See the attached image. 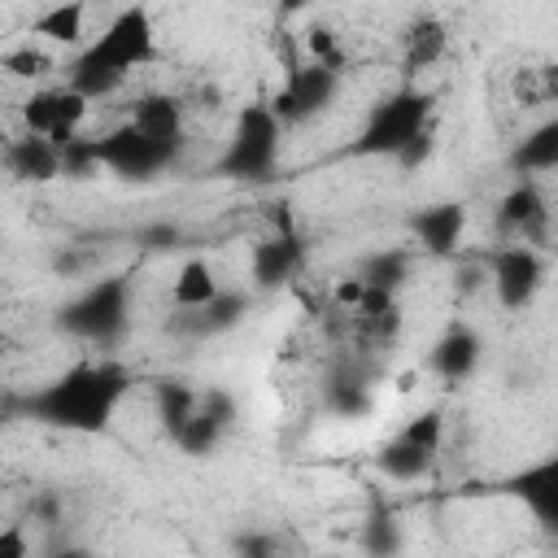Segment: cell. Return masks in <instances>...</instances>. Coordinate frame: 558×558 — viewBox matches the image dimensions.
Here are the masks:
<instances>
[{"instance_id": "cell-19", "label": "cell", "mask_w": 558, "mask_h": 558, "mask_svg": "<svg viewBox=\"0 0 558 558\" xmlns=\"http://www.w3.org/2000/svg\"><path fill=\"white\" fill-rule=\"evenodd\" d=\"M427 462H432V453L427 449H418L414 440H405V436H397L384 453H379V466L392 475V480H414V475H423L427 471Z\"/></svg>"}, {"instance_id": "cell-16", "label": "cell", "mask_w": 558, "mask_h": 558, "mask_svg": "<svg viewBox=\"0 0 558 558\" xmlns=\"http://www.w3.org/2000/svg\"><path fill=\"white\" fill-rule=\"evenodd\" d=\"M296 266H301V244L292 235H275V240L253 248V279L257 283H283L296 275Z\"/></svg>"}, {"instance_id": "cell-8", "label": "cell", "mask_w": 558, "mask_h": 558, "mask_svg": "<svg viewBox=\"0 0 558 558\" xmlns=\"http://www.w3.org/2000/svg\"><path fill=\"white\" fill-rule=\"evenodd\" d=\"M126 122H131L144 140H157V144L179 148V140H183V100L170 96V92H148V96L131 100Z\"/></svg>"}, {"instance_id": "cell-18", "label": "cell", "mask_w": 558, "mask_h": 558, "mask_svg": "<svg viewBox=\"0 0 558 558\" xmlns=\"http://www.w3.org/2000/svg\"><path fill=\"white\" fill-rule=\"evenodd\" d=\"M519 166H523L527 174H545V170L558 166V126H554V122H545L541 131H532V135L523 140Z\"/></svg>"}, {"instance_id": "cell-13", "label": "cell", "mask_w": 558, "mask_h": 558, "mask_svg": "<svg viewBox=\"0 0 558 558\" xmlns=\"http://www.w3.org/2000/svg\"><path fill=\"white\" fill-rule=\"evenodd\" d=\"M445 52H449V31H445L440 17H418L405 31V39H401V65H405V74L432 70Z\"/></svg>"}, {"instance_id": "cell-27", "label": "cell", "mask_w": 558, "mask_h": 558, "mask_svg": "<svg viewBox=\"0 0 558 558\" xmlns=\"http://www.w3.org/2000/svg\"><path fill=\"white\" fill-rule=\"evenodd\" d=\"M0 453H4V423H0Z\"/></svg>"}, {"instance_id": "cell-15", "label": "cell", "mask_w": 558, "mask_h": 558, "mask_svg": "<svg viewBox=\"0 0 558 558\" xmlns=\"http://www.w3.org/2000/svg\"><path fill=\"white\" fill-rule=\"evenodd\" d=\"M118 318H122V283H96V288L74 305V314H70V323H74L78 331H92V336L109 331Z\"/></svg>"}, {"instance_id": "cell-23", "label": "cell", "mask_w": 558, "mask_h": 558, "mask_svg": "<svg viewBox=\"0 0 558 558\" xmlns=\"http://www.w3.org/2000/svg\"><path fill=\"white\" fill-rule=\"evenodd\" d=\"M305 52H310L314 61H323V65H336V57H340L336 31H331V26H310V31H305Z\"/></svg>"}, {"instance_id": "cell-3", "label": "cell", "mask_w": 558, "mask_h": 558, "mask_svg": "<svg viewBox=\"0 0 558 558\" xmlns=\"http://www.w3.org/2000/svg\"><path fill=\"white\" fill-rule=\"evenodd\" d=\"M427 118H432V96L405 87V92L379 100L366 113V126L357 135V148L362 153H401L405 144H414L427 131Z\"/></svg>"}, {"instance_id": "cell-1", "label": "cell", "mask_w": 558, "mask_h": 558, "mask_svg": "<svg viewBox=\"0 0 558 558\" xmlns=\"http://www.w3.org/2000/svg\"><path fill=\"white\" fill-rule=\"evenodd\" d=\"M157 57V26L153 13L144 4H126L109 17V26L78 48V57L70 61V87H78L83 96H109L113 87L126 83V74L135 65H148Z\"/></svg>"}, {"instance_id": "cell-4", "label": "cell", "mask_w": 558, "mask_h": 558, "mask_svg": "<svg viewBox=\"0 0 558 558\" xmlns=\"http://www.w3.org/2000/svg\"><path fill=\"white\" fill-rule=\"evenodd\" d=\"M279 135H283V122L270 113V105H248L227 140V157H222V170L227 174H240V179H262L270 174L275 157H279Z\"/></svg>"}, {"instance_id": "cell-26", "label": "cell", "mask_w": 558, "mask_h": 558, "mask_svg": "<svg viewBox=\"0 0 558 558\" xmlns=\"http://www.w3.org/2000/svg\"><path fill=\"white\" fill-rule=\"evenodd\" d=\"M279 4H283V9H301L305 0H279Z\"/></svg>"}, {"instance_id": "cell-14", "label": "cell", "mask_w": 558, "mask_h": 558, "mask_svg": "<svg viewBox=\"0 0 558 558\" xmlns=\"http://www.w3.org/2000/svg\"><path fill=\"white\" fill-rule=\"evenodd\" d=\"M218 292H222V283H218V275L205 257H187L170 279V301L179 310H205Z\"/></svg>"}, {"instance_id": "cell-9", "label": "cell", "mask_w": 558, "mask_h": 558, "mask_svg": "<svg viewBox=\"0 0 558 558\" xmlns=\"http://www.w3.org/2000/svg\"><path fill=\"white\" fill-rule=\"evenodd\" d=\"M497 218H501V227L519 231L523 244H541L545 240V227H549V205H545L541 187L532 179H523V183H514L501 196V214Z\"/></svg>"}, {"instance_id": "cell-5", "label": "cell", "mask_w": 558, "mask_h": 558, "mask_svg": "<svg viewBox=\"0 0 558 558\" xmlns=\"http://www.w3.org/2000/svg\"><path fill=\"white\" fill-rule=\"evenodd\" d=\"M336 87H340L336 65H323V61L292 65L288 78H283V87H279L275 100H270V113H275L279 122H301V118L327 109V105L336 100Z\"/></svg>"}, {"instance_id": "cell-17", "label": "cell", "mask_w": 558, "mask_h": 558, "mask_svg": "<svg viewBox=\"0 0 558 558\" xmlns=\"http://www.w3.org/2000/svg\"><path fill=\"white\" fill-rule=\"evenodd\" d=\"M0 70L13 74V78L44 83V78L57 70V61H52V52H44V48H35V44H17V48L0 52Z\"/></svg>"}, {"instance_id": "cell-6", "label": "cell", "mask_w": 558, "mask_h": 558, "mask_svg": "<svg viewBox=\"0 0 558 558\" xmlns=\"http://www.w3.org/2000/svg\"><path fill=\"white\" fill-rule=\"evenodd\" d=\"M92 148H96V161L100 166H109V170H118V174H157L170 157H174V148L170 144H157V140H144L131 122H122V126H113L109 135H100V140H92Z\"/></svg>"}, {"instance_id": "cell-2", "label": "cell", "mask_w": 558, "mask_h": 558, "mask_svg": "<svg viewBox=\"0 0 558 558\" xmlns=\"http://www.w3.org/2000/svg\"><path fill=\"white\" fill-rule=\"evenodd\" d=\"M122 388H126V375L118 366H74L57 384H48L31 401V410L70 432H100L109 423Z\"/></svg>"}, {"instance_id": "cell-12", "label": "cell", "mask_w": 558, "mask_h": 558, "mask_svg": "<svg viewBox=\"0 0 558 558\" xmlns=\"http://www.w3.org/2000/svg\"><path fill=\"white\" fill-rule=\"evenodd\" d=\"M31 35H39L57 48H83L87 44V0H52L44 13H35Z\"/></svg>"}, {"instance_id": "cell-21", "label": "cell", "mask_w": 558, "mask_h": 558, "mask_svg": "<svg viewBox=\"0 0 558 558\" xmlns=\"http://www.w3.org/2000/svg\"><path fill=\"white\" fill-rule=\"evenodd\" d=\"M475 340L466 336V331H453V336H445L440 340V349H436V366L449 375V379H458V375H466L471 371V362H475Z\"/></svg>"}, {"instance_id": "cell-11", "label": "cell", "mask_w": 558, "mask_h": 558, "mask_svg": "<svg viewBox=\"0 0 558 558\" xmlns=\"http://www.w3.org/2000/svg\"><path fill=\"white\" fill-rule=\"evenodd\" d=\"M462 231H466V209L453 205V201L432 205V209H418V218H414L418 248L432 253V257H449L462 244Z\"/></svg>"}, {"instance_id": "cell-20", "label": "cell", "mask_w": 558, "mask_h": 558, "mask_svg": "<svg viewBox=\"0 0 558 558\" xmlns=\"http://www.w3.org/2000/svg\"><path fill=\"white\" fill-rule=\"evenodd\" d=\"M22 126L35 135H52L57 131V87H35L22 100Z\"/></svg>"}, {"instance_id": "cell-10", "label": "cell", "mask_w": 558, "mask_h": 558, "mask_svg": "<svg viewBox=\"0 0 558 558\" xmlns=\"http://www.w3.org/2000/svg\"><path fill=\"white\" fill-rule=\"evenodd\" d=\"M0 161L9 166V174L26 179V183H48L52 174H61V148L48 135H35V131H26L22 140H13L0 153Z\"/></svg>"}, {"instance_id": "cell-22", "label": "cell", "mask_w": 558, "mask_h": 558, "mask_svg": "<svg viewBox=\"0 0 558 558\" xmlns=\"http://www.w3.org/2000/svg\"><path fill=\"white\" fill-rule=\"evenodd\" d=\"M401 436H405V440H414L418 449L436 453V449H440V436H445V418L427 410V414H418L414 423H405V432H401Z\"/></svg>"}, {"instance_id": "cell-24", "label": "cell", "mask_w": 558, "mask_h": 558, "mask_svg": "<svg viewBox=\"0 0 558 558\" xmlns=\"http://www.w3.org/2000/svg\"><path fill=\"white\" fill-rule=\"evenodd\" d=\"M26 554H31L26 527L22 523H4L0 527V558H26Z\"/></svg>"}, {"instance_id": "cell-25", "label": "cell", "mask_w": 558, "mask_h": 558, "mask_svg": "<svg viewBox=\"0 0 558 558\" xmlns=\"http://www.w3.org/2000/svg\"><path fill=\"white\" fill-rule=\"evenodd\" d=\"M362 292H366V279H362V275H353V279H340V283H336V305H353V310H357Z\"/></svg>"}, {"instance_id": "cell-7", "label": "cell", "mask_w": 558, "mask_h": 558, "mask_svg": "<svg viewBox=\"0 0 558 558\" xmlns=\"http://www.w3.org/2000/svg\"><path fill=\"white\" fill-rule=\"evenodd\" d=\"M545 279V257L536 253V244H506L493 253V292L506 310H523L536 288Z\"/></svg>"}]
</instances>
